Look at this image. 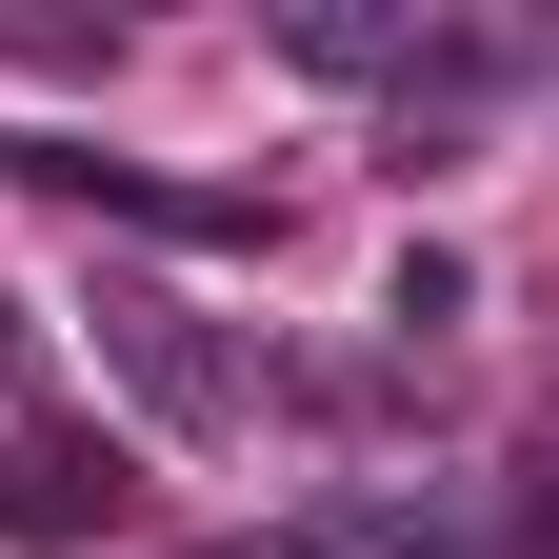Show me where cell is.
I'll use <instances>...</instances> for the list:
<instances>
[{
  "mask_svg": "<svg viewBox=\"0 0 559 559\" xmlns=\"http://www.w3.org/2000/svg\"><path fill=\"white\" fill-rule=\"evenodd\" d=\"M520 559H559V440L520 460Z\"/></svg>",
  "mask_w": 559,
  "mask_h": 559,
  "instance_id": "cell-5",
  "label": "cell"
},
{
  "mask_svg": "<svg viewBox=\"0 0 559 559\" xmlns=\"http://www.w3.org/2000/svg\"><path fill=\"white\" fill-rule=\"evenodd\" d=\"M100 360L140 380V419H180V440H221V419H240V360H221V340H200L180 300H140V280L100 300Z\"/></svg>",
  "mask_w": 559,
  "mask_h": 559,
  "instance_id": "cell-2",
  "label": "cell"
},
{
  "mask_svg": "<svg viewBox=\"0 0 559 559\" xmlns=\"http://www.w3.org/2000/svg\"><path fill=\"white\" fill-rule=\"evenodd\" d=\"M120 500H140V460H120V440H40V419H0V539H21V559L120 539Z\"/></svg>",
  "mask_w": 559,
  "mask_h": 559,
  "instance_id": "cell-1",
  "label": "cell"
},
{
  "mask_svg": "<svg viewBox=\"0 0 559 559\" xmlns=\"http://www.w3.org/2000/svg\"><path fill=\"white\" fill-rule=\"evenodd\" d=\"M21 360H40V300H21V280H0V380H21Z\"/></svg>",
  "mask_w": 559,
  "mask_h": 559,
  "instance_id": "cell-6",
  "label": "cell"
},
{
  "mask_svg": "<svg viewBox=\"0 0 559 559\" xmlns=\"http://www.w3.org/2000/svg\"><path fill=\"white\" fill-rule=\"evenodd\" d=\"M280 40H300L320 81H400V60H419V21H380V0H300Z\"/></svg>",
  "mask_w": 559,
  "mask_h": 559,
  "instance_id": "cell-3",
  "label": "cell"
},
{
  "mask_svg": "<svg viewBox=\"0 0 559 559\" xmlns=\"http://www.w3.org/2000/svg\"><path fill=\"white\" fill-rule=\"evenodd\" d=\"M460 300H479V260H460V240H400V260H380V320H400V340H440Z\"/></svg>",
  "mask_w": 559,
  "mask_h": 559,
  "instance_id": "cell-4",
  "label": "cell"
}]
</instances>
